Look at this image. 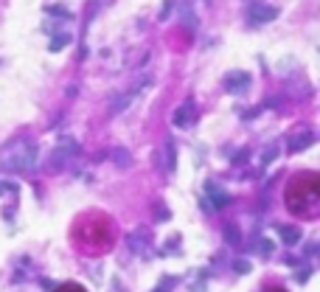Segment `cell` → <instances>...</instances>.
<instances>
[{"label":"cell","mask_w":320,"mask_h":292,"mask_svg":"<svg viewBox=\"0 0 320 292\" xmlns=\"http://www.w3.org/2000/svg\"><path fill=\"white\" fill-rule=\"evenodd\" d=\"M273 17H275V9L253 3V9H250V20H253V23H267V20H273Z\"/></svg>","instance_id":"4"},{"label":"cell","mask_w":320,"mask_h":292,"mask_svg":"<svg viewBox=\"0 0 320 292\" xmlns=\"http://www.w3.org/2000/svg\"><path fill=\"white\" fill-rule=\"evenodd\" d=\"M312 141H315V132H309V129H306V132H301V135L295 132L292 141H289V152H301V149H306Z\"/></svg>","instance_id":"3"},{"label":"cell","mask_w":320,"mask_h":292,"mask_svg":"<svg viewBox=\"0 0 320 292\" xmlns=\"http://www.w3.org/2000/svg\"><path fill=\"white\" fill-rule=\"evenodd\" d=\"M275 231H278V236H281L286 244H295V242L301 239V231H298V228H292V225H278Z\"/></svg>","instance_id":"6"},{"label":"cell","mask_w":320,"mask_h":292,"mask_svg":"<svg viewBox=\"0 0 320 292\" xmlns=\"http://www.w3.org/2000/svg\"><path fill=\"white\" fill-rule=\"evenodd\" d=\"M275 155H278V146H270L267 152L261 155V166H267V163H270V160H273V157H275Z\"/></svg>","instance_id":"7"},{"label":"cell","mask_w":320,"mask_h":292,"mask_svg":"<svg viewBox=\"0 0 320 292\" xmlns=\"http://www.w3.org/2000/svg\"><path fill=\"white\" fill-rule=\"evenodd\" d=\"M225 85H228V90L230 93H244L247 90V85H250V73H230V76L225 79Z\"/></svg>","instance_id":"2"},{"label":"cell","mask_w":320,"mask_h":292,"mask_svg":"<svg viewBox=\"0 0 320 292\" xmlns=\"http://www.w3.org/2000/svg\"><path fill=\"white\" fill-rule=\"evenodd\" d=\"M270 292H284V290H270Z\"/></svg>","instance_id":"10"},{"label":"cell","mask_w":320,"mask_h":292,"mask_svg":"<svg viewBox=\"0 0 320 292\" xmlns=\"http://www.w3.org/2000/svg\"><path fill=\"white\" fill-rule=\"evenodd\" d=\"M56 292H85L82 287H76V284H65V287H59Z\"/></svg>","instance_id":"8"},{"label":"cell","mask_w":320,"mask_h":292,"mask_svg":"<svg viewBox=\"0 0 320 292\" xmlns=\"http://www.w3.org/2000/svg\"><path fill=\"white\" fill-rule=\"evenodd\" d=\"M225 236H228V242H233V244L239 242V233H236V228H228V231H225Z\"/></svg>","instance_id":"9"},{"label":"cell","mask_w":320,"mask_h":292,"mask_svg":"<svg viewBox=\"0 0 320 292\" xmlns=\"http://www.w3.org/2000/svg\"><path fill=\"white\" fill-rule=\"evenodd\" d=\"M205 194L211 197V199H208V205H205L208 211H217V208H222L228 202V194H225V191H219L214 183H208V186H205Z\"/></svg>","instance_id":"1"},{"label":"cell","mask_w":320,"mask_h":292,"mask_svg":"<svg viewBox=\"0 0 320 292\" xmlns=\"http://www.w3.org/2000/svg\"><path fill=\"white\" fill-rule=\"evenodd\" d=\"M191 121H194V101H188L185 107H180V110L174 112V124L177 127H188Z\"/></svg>","instance_id":"5"}]
</instances>
